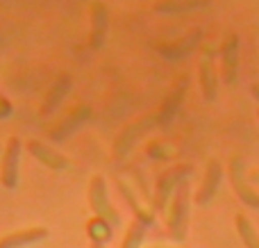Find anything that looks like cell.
<instances>
[{
	"label": "cell",
	"mask_w": 259,
	"mask_h": 248,
	"mask_svg": "<svg viewBox=\"0 0 259 248\" xmlns=\"http://www.w3.org/2000/svg\"><path fill=\"white\" fill-rule=\"evenodd\" d=\"M21 137L12 135L5 144V150L0 155V185L5 189H16L18 187V167H21Z\"/></svg>",
	"instance_id": "cell-7"
},
{
	"label": "cell",
	"mask_w": 259,
	"mask_h": 248,
	"mask_svg": "<svg viewBox=\"0 0 259 248\" xmlns=\"http://www.w3.org/2000/svg\"><path fill=\"white\" fill-rule=\"evenodd\" d=\"M3 150H5V148H0V155H3Z\"/></svg>",
	"instance_id": "cell-25"
},
{
	"label": "cell",
	"mask_w": 259,
	"mask_h": 248,
	"mask_svg": "<svg viewBox=\"0 0 259 248\" xmlns=\"http://www.w3.org/2000/svg\"><path fill=\"white\" fill-rule=\"evenodd\" d=\"M221 59V80L223 85L232 87L239 77V34L237 32H228L221 41L219 48Z\"/></svg>",
	"instance_id": "cell-9"
},
{
	"label": "cell",
	"mask_w": 259,
	"mask_h": 248,
	"mask_svg": "<svg viewBox=\"0 0 259 248\" xmlns=\"http://www.w3.org/2000/svg\"><path fill=\"white\" fill-rule=\"evenodd\" d=\"M91 248H107V246H103V244H91Z\"/></svg>",
	"instance_id": "cell-24"
},
{
	"label": "cell",
	"mask_w": 259,
	"mask_h": 248,
	"mask_svg": "<svg viewBox=\"0 0 259 248\" xmlns=\"http://www.w3.org/2000/svg\"><path fill=\"white\" fill-rule=\"evenodd\" d=\"M252 96H255V100L259 103V85H252Z\"/></svg>",
	"instance_id": "cell-23"
},
{
	"label": "cell",
	"mask_w": 259,
	"mask_h": 248,
	"mask_svg": "<svg viewBox=\"0 0 259 248\" xmlns=\"http://www.w3.org/2000/svg\"><path fill=\"white\" fill-rule=\"evenodd\" d=\"M211 5V0H155L152 12L157 14H187V12H200Z\"/></svg>",
	"instance_id": "cell-16"
},
{
	"label": "cell",
	"mask_w": 259,
	"mask_h": 248,
	"mask_svg": "<svg viewBox=\"0 0 259 248\" xmlns=\"http://www.w3.org/2000/svg\"><path fill=\"white\" fill-rule=\"evenodd\" d=\"M248 180L255 182V185H259V169H252V171L248 173Z\"/></svg>",
	"instance_id": "cell-22"
},
{
	"label": "cell",
	"mask_w": 259,
	"mask_h": 248,
	"mask_svg": "<svg viewBox=\"0 0 259 248\" xmlns=\"http://www.w3.org/2000/svg\"><path fill=\"white\" fill-rule=\"evenodd\" d=\"M221 180H223V167H221L219 159H209L205 169V178L200 182V189L196 194V203L198 205H207L209 200H214L216 191L221 187Z\"/></svg>",
	"instance_id": "cell-13"
},
{
	"label": "cell",
	"mask_w": 259,
	"mask_h": 248,
	"mask_svg": "<svg viewBox=\"0 0 259 248\" xmlns=\"http://www.w3.org/2000/svg\"><path fill=\"white\" fill-rule=\"evenodd\" d=\"M200 36H202V32H200V30H193L191 34L187 36V39L178 41V44L157 46V50H159L161 55H166V57H168V59H178V57H182V55H189V53H191V50L198 46V41H200Z\"/></svg>",
	"instance_id": "cell-18"
},
{
	"label": "cell",
	"mask_w": 259,
	"mask_h": 248,
	"mask_svg": "<svg viewBox=\"0 0 259 248\" xmlns=\"http://www.w3.org/2000/svg\"><path fill=\"white\" fill-rule=\"evenodd\" d=\"M89 21H91V30H89V48L91 50H100L107 41V32H109V12L105 7V3L94 0L89 7Z\"/></svg>",
	"instance_id": "cell-10"
},
{
	"label": "cell",
	"mask_w": 259,
	"mask_h": 248,
	"mask_svg": "<svg viewBox=\"0 0 259 248\" xmlns=\"http://www.w3.org/2000/svg\"><path fill=\"white\" fill-rule=\"evenodd\" d=\"M27 153H30L36 162L44 164L46 169H50V171L62 173V171L71 169V159H68L66 155H62L59 150H53L48 144H44V141H39V139L27 141Z\"/></svg>",
	"instance_id": "cell-11"
},
{
	"label": "cell",
	"mask_w": 259,
	"mask_h": 248,
	"mask_svg": "<svg viewBox=\"0 0 259 248\" xmlns=\"http://www.w3.org/2000/svg\"><path fill=\"white\" fill-rule=\"evenodd\" d=\"M189 176H191V164H175V167L166 169L164 173H159V178H157V182H155V196H152V208H155V212L166 214V210H168L178 187L182 185L184 180H189Z\"/></svg>",
	"instance_id": "cell-1"
},
{
	"label": "cell",
	"mask_w": 259,
	"mask_h": 248,
	"mask_svg": "<svg viewBox=\"0 0 259 248\" xmlns=\"http://www.w3.org/2000/svg\"><path fill=\"white\" fill-rule=\"evenodd\" d=\"M50 232L41 226L34 228H23V230L16 232H9V235L0 237V248H27V246H34L41 244V241L48 239Z\"/></svg>",
	"instance_id": "cell-14"
},
{
	"label": "cell",
	"mask_w": 259,
	"mask_h": 248,
	"mask_svg": "<svg viewBox=\"0 0 259 248\" xmlns=\"http://www.w3.org/2000/svg\"><path fill=\"white\" fill-rule=\"evenodd\" d=\"M91 118V107L87 103H77L73 105L71 109H68L66 114H64L62 118H57V121L53 123V126L48 128V139L50 141H64L68 139V137L73 135V132L77 130V128H82L87 121Z\"/></svg>",
	"instance_id": "cell-6"
},
{
	"label": "cell",
	"mask_w": 259,
	"mask_h": 248,
	"mask_svg": "<svg viewBox=\"0 0 259 248\" xmlns=\"http://www.w3.org/2000/svg\"><path fill=\"white\" fill-rule=\"evenodd\" d=\"M189 180H184L178 187L173 200H170L168 210H166V230H168L170 239L182 244L187 239V228H189Z\"/></svg>",
	"instance_id": "cell-2"
},
{
	"label": "cell",
	"mask_w": 259,
	"mask_h": 248,
	"mask_svg": "<svg viewBox=\"0 0 259 248\" xmlns=\"http://www.w3.org/2000/svg\"><path fill=\"white\" fill-rule=\"evenodd\" d=\"M112 232H114V228L109 226L105 219L94 217V219L87 221V235H89L91 244H103L105 246L109 239H112Z\"/></svg>",
	"instance_id": "cell-19"
},
{
	"label": "cell",
	"mask_w": 259,
	"mask_h": 248,
	"mask_svg": "<svg viewBox=\"0 0 259 248\" xmlns=\"http://www.w3.org/2000/svg\"><path fill=\"white\" fill-rule=\"evenodd\" d=\"M216 57L219 50L214 48V44H205L200 50V62H198V82H200L202 98L207 103H214L219 98V82L221 73L216 68Z\"/></svg>",
	"instance_id": "cell-3"
},
{
	"label": "cell",
	"mask_w": 259,
	"mask_h": 248,
	"mask_svg": "<svg viewBox=\"0 0 259 248\" xmlns=\"http://www.w3.org/2000/svg\"><path fill=\"white\" fill-rule=\"evenodd\" d=\"M187 87H189L187 75H180V80H175L173 89L168 91V96L164 98L159 112H157V123H159V128L168 126V123L175 118V114H178L180 105H182V100H184V94H187Z\"/></svg>",
	"instance_id": "cell-12"
},
{
	"label": "cell",
	"mask_w": 259,
	"mask_h": 248,
	"mask_svg": "<svg viewBox=\"0 0 259 248\" xmlns=\"http://www.w3.org/2000/svg\"><path fill=\"white\" fill-rule=\"evenodd\" d=\"M228 173H230L232 189H234V194L239 196V200H241L243 205H248V208L259 210V194L250 187V182H248L246 162H243L241 155H234V157H230Z\"/></svg>",
	"instance_id": "cell-8"
},
{
	"label": "cell",
	"mask_w": 259,
	"mask_h": 248,
	"mask_svg": "<svg viewBox=\"0 0 259 248\" xmlns=\"http://www.w3.org/2000/svg\"><path fill=\"white\" fill-rule=\"evenodd\" d=\"M89 208L94 212V217L105 219L112 228L121 226V212L109 200L107 182H105V176H100V173H96L89 182Z\"/></svg>",
	"instance_id": "cell-5"
},
{
	"label": "cell",
	"mask_w": 259,
	"mask_h": 248,
	"mask_svg": "<svg viewBox=\"0 0 259 248\" xmlns=\"http://www.w3.org/2000/svg\"><path fill=\"white\" fill-rule=\"evenodd\" d=\"M118 185H121V194L125 196V200L130 203V208H132V212H134V219H139V221H143L146 226H150L152 221H155V208L152 205H148V203H143L141 198H137L134 196V191H132V185H127L125 180H118Z\"/></svg>",
	"instance_id": "cell-17"
},
{
	"label": "cell",
	"mask_w": 259,
	"mask_h": 248,
	"mask_svg": "<svg viewBox=\"0 0 259 248\" xmlns=\"http://www.w3.org/2000/svg\"><path fill=\"white\" fill-rule=\"evenodd\" d=\"M234 226H237V232H239V237H241L243 246L259 248V232L255 230V226L248 221L246 214H237V217H234Z\"/></svg>",
	"instance_id": "cell-20"
},
{
	"label": "cell",
	"mask_w": 259,
	"mask_h": 248,
	"mask_svg": "<svg viewBox=\"0 0 259 248\" xmlns=\"http://www.w3.org/2000/svg\"><path fill=\"white\" fill-rule=\"evenodd\" d=\"M257 118H259V109H257Z\"/></svg>",
	"instance_id": "cell-26"
},
{
	"label": "cell",
	"mask_w": 259,
	"mask_h": 248,
	"mask_svg": "<svg viewBox=\"0 0 259 248\" xmlns=\"http://www.w3.org/2000/svg\"><path fill=\"white\" fill-rule=\"evenodd\" d=\"M71 87H73V80H71V75H66V73H62V75H57V80L50 85V89L46 91V96H44V103H41V107H39V112H41V116H50V114L55 112V109L62 105V100H64V96L71 91Z\"/></svg>",
	"instance_id": "cell-15"
},
{
	"label": "cell",
	"mask_w": 259,
	"mask_h": 248,
	"mask_svg": "<svg viewBox=\"0 0 259 248\" xmlns=\"http://www.w3.org/2000/svg\"><path fill=\"white\" fill-rule=\"evenodd\" d=\"M152 128H159V123H157V114H146V116L134 118L132 123H127V126L118 132L116 141H114V153H112L114 159H116V162L125 159L127 155L132 153L134 144H137L146 132H150Z\"/></svg>",
	"instance_id": "cell-4"
},
{
	"label": "cell",
	"mask_w": 259,
	"mask_h": 248,
	"mask_svg": "<svg viewBox=\"0 0 259 248\" xmlns=\"http://www.w3.org/2000/svg\"><path fill=\"white\" fill-rule=\"evenodd\" d=\"M146 223L139 221V219H134L132 223L127 226L125 230V237H123V244L121 248H141L143 239H146Z\"/></svg>",
	"instance_id": "cell-21"
}]
</instances>
